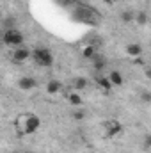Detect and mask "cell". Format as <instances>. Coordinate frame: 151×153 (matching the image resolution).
I'll return each instance as SVG.
<instances>
[{"instance_id": "52a82bcc", "label": "cell", "mask_w": 151, "mask_h": 153, "mask_svg": "<svg viewBox=\"0 0 151 153\" xmlns=\"http://www.w3.org/2000/svg\"><path fill=\"white\" fill-rule=\"evenodd\" d=\"M64 98H66L68 103L73 105V107H82V105H84V98H82V94H80L78 91H75V89L66 91V93H64Z\"/></svg>"}, {"instance_id": "8992f818", "label": "cell", "mask_w": 151, "mask_h": 153, "mask_svg": "<svg viewBox=\"0 0 151 153\" xmlns=\"http://www.w3.org/2000/svg\"><path fill=\"white\" fill-rule=\"evenodd\" d=\"M38 85H39L38 80L32 75H23V76L18 78V87H20L21 91H34Z\"/></svg>"}, {"instance_id": "d6986e66", "label": "cell", "mask_w": 151, "mask_h": 153, "mask_svg": "<svg viewBox=\"0 0 151 153\" xmlns=\"http://www.w3.org/2000/svg\"><path fill=\"white\" fill-rule=\"evenodd\" d=\"M142 148H144L146 152L151 148V135L150 134H146V137H144V146H142Z\"/></svg>"}, {"instance_id": "e0dca14e", "label": "cell", "mask_w": 151, "mask_h": 153, "mask_svg": "<svg viewBox=\"0 0 151 153\" xmlns=\"http://www.w3.org/2000/svg\"><path fill=\"white\" fill-rule=\"evenodd\" d=\"M85 111H84V109H82V107H76V111H73V112H71V117H73V119H75V121H84V119H85Z\"/></svg>"}, {"instance_id": "3957f363", "label": "cell", "mask_w": 151, "mask_h": 153, "mask_svg": "<svg viewBox=\"0 0 151 153\" xmlns=\"http://www.w3.org/2000/svg\"><path fill=\"white\" fill-rule=\"evenodd\" d=\"M5 46H11V48H16V46H21L23 45V34L18 30V29H5L4 34H2V39H0Z\"/></svg>"}, {"instance_id": "7a4b0ae2", "label": "cell", "mask_w": 151, "mask_h": 153, "mask_svg": "<svg viewBox=\"0 0 151 153\" xmlns=\"http://www.w3.org/2000/svg\"><path fill=\"white\" fill-rule=\"evenodd\" d=\"M30 57L41 68H50L53 64V53L44 46H36L34 50H30Z\"/></svg>"}, {"instance_id": "9c48e42d", "label": "cell", "mask_w": 151, "mask_h": 153, "mask_svg": "<svg viewBox=\"0 0 151 153\" xmlns=\"http://www.w3.org/2000/svg\"><path fill=\"white\" fill-rule=\"evenodd\" d=\"M94 84H96V85H98L103 93H110V91L114 89L107 75H96V76H94Z\"/></svg>"}, {"instance_id": "4fadbf2b", "label": "cell", "mask_w": 151, "mask_h": 153, "mask_svg": "<svg viewBox=\"0 0 151 153\" xmlns=\"http://www.w3.org/2000/svg\"><path fill=\"white\" fill-rule=\"evenodd\" d=\"M96 53H98V46H96V45H93V43H91V45H85V46L82 48V57H84V59H87V61H91Z\"/></svg>"}, {"instance_id": "44dd1931", "label": "cell", "mask_w": 151, "mask_h": 153, "mask_svg": "<svg viewBox=\"0 0 151 153\" xmlns=\"http://www.w3.org/2000/svg\"><path fill=\"white\" fill-rule=\"evenodd\" d=\"M101 2H103V4H107V5H114V2H115V0H101Z\"/></svg>"}, {"instance_id": "603a6c76", "label": "cell", "mask_w": 151, "mask_h": 153, "mask_svg": "<svg viewBox=\"0 0 151 153\" xmlns=\"http://www.w3.org/2000/svg\"><path fill=\"white\" fill-rule=\"evenodd\" d=\"M0 45H2V41H0Z\"/></svg>"}, {"instance_id": "ac0fdd59", "label": "cell", "mask_w": 151, "mask_h": 153, "mask_svg": "<svg viewBox=\"0 0 151 153\" xmlns=\"http://www.w3.org/2000/svg\"><path fill=\"white\" fill-rule=\"evenodd\" d=\"M141 100H142L144 103H150L151 102V93L148 91V89H144V91L141 93Z\"/></svg>"}, {"instance_id": "7402d4cb", "label": "cell", "mask_w": 151, "mask_h": 153, "mask_svg": "<svg viewBox=\"0 0 151 153\" xmlns=\"http://www.w3.org/2000/svg\"><path fill=\"white\" fill-rule=\"evenodd\" d=\"M11 153H25V152H11Z\"/></svg>"}, {"instance_id": "30bf717a", "label": "cell", "mask_w": 151, "mask_h": 153, "mask_svg": "<svg viewBox=\"0 0 151 153\" xmlns=\"http://www.w3.org/2000/svg\"><path fill=\"white\" fill-rule=\"evenodd\" d=\"M124 53L128 55V57H139V55H142L144 53V48H142V45L141 43H130V45H126V48H124Z\"/></svg>"}, {"instance_id": "6da1fadb", "label": "cell", "mask_w": 151, "mask_h": 153, "mask_svg": "<svg viewBox=\"0 0 151 153\" xmlns=\"http://www.w3.org/2000/svg\"><path fill=\"white\" fill-rule=\"evenodd\" d=\"M41 126V117L30 111L27 112H20L14 119V132L18 137H25V135H32L36 134Z\"/></svg>"}, {"instance_id": "8fae6325", "label": "cell", "mask_w": 151, "mask_h": 153, "mask_svg": "<svg viewBox=\"0 0 151 153\" xmlns=\"http://www.w3.org/2000/svg\"><path fill=\"white\" fill-rule=\"evenodd\" d=\"M91 61H93V68H94V71H101V70H105V66H107V57L101 55V53H96Z\"/></svg>"}, {"instance_id": "5bb4252c", "label": "cell", "mask_w": 151, "mask_h": 153, "mask_svg": "<svg viewBox=\"0 0 151 153\" xmlns=\"http://www.w3.org/2000/svg\"><path fill=\"white\" fill-rule=\"evenodd\" d=\"M71 85H73L71 89H75V91H78V93H80V91H84V89L89 85V82H87V78H85V76H76L75 80H73V84H71Z\"/></svg>"}, {"instance_id": "2e32d148", "label": "cell", "mask_w": 151, "mask_h": 153, "mask_svg": "<svg viewBox=\"0 0 151 153\" xmlns=\"http://www.w3.org/2000/svg\"><path fill=\"white\" fill-rule=\"evenodd\" d=\"M133 22H137V25H148V22H150V14H148L146 11H137Z\"/></svg>"}, {"instance_id": "7c38bea8", "label": "cell", "mask_w": 151, "mask_h": 153, "mask_svg": "<svg viewBox=\"0 0 151 153\" xmlns=\"http://www.w3.org/2000/svg\"><path fill=\"white\" fill-rule=\"evenodd\" d=\"M109 80H110V84H112V87H121L123 84H124V78L123 75L117 71V70H112V71H109Z\"/></svg>"}, {"instance_id": "ffe728a7", "label": "cell", "mask_w": 151, "mask_h": 153, "mask_svg": "<svg viewBox=\"0 0 151 153\" xmlns=\"http://www.w3.org/2000/svg\"><path fill=\"white\" fill-rule=\"evenodd\" d=\"M133 64H135V66H144V64H146V62H144V57H142V55L133 57Z\"/></svg>"}, {"instance_id": "277c9868", "label": "cell", "mask_w": 151, "mask_h": 153, "mask_svg": "<svg viewBox=\"0 0 151 153\" xmlns=\"http://www.w3.org/2000/svg\"><path fill=\"white\" fill-rule=\"evenodd\" d=\"M123 132H124V126H123V123H121L119 119H115V117H110V119H107V121L103 123V135H105L107 139H114V137L121 135Z\"/></svg>"}, {"instance_id": "5b68a950", "label": "cell", "mask_w": 151, "mask_h": 153, "mask_svg": "<svg viewBox=\"0 0 151 153\" xmlns=\"http://www.w3.org/2000/svg\"><path fill=\"white\" fill-rule=\"evenodd\" d=\"M29 59H30V48H27L25 45L13 48V52H11V61H13L14 64H23V62H27Z\"/></svg>"}, {"instance_id": "9a60e30c", "label": "cell", "mask_w": 151, "mask_h": 153, "mask_svg": "<svg viewBox=\"0 0 151 153\" xmlns=\"http://www.w3.org/2000/svg\"><path fill=\"white\" fill-rule=\"evenodd\" d=\"M119 20H121L123 23H132V22L135 20V11H132V9L123 11V13L119 14Z\"/></svg>"}, {"instance_id": "ba28073f", "label": "cell", "mask_w": 151, "mask_h": 153, "mask_svg": "<svg viewBox=\"0 0 151 153\" xmlns=\"http://www.w3.org/2000/svg\"><path fill=\"white\" fill-rule=\"evenodd\" d=\"M62 91H64V84H62L61 80H55V78L48 80V84H46V93H48V94L55 96V94H61Z\"/></svg>"}]
</instances>
